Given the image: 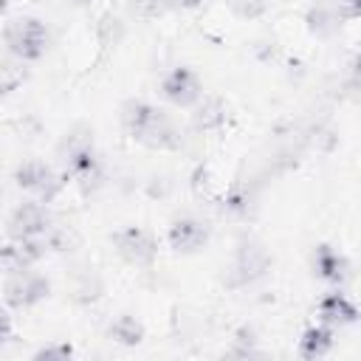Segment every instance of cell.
<instances>
[{"label":"cell","mask_w":361,"mask_h":361,"mask_svg":"<svg viewBox=\"0 0 361 361\" xmlns=\"http://www.w3.org/2000/svg\"><path fill=\"white\" fill-rule=\"evenodd\" d=\"M161 96L175 107H195L203 96V87L192 68H172L161 79Z\"/></svg>","instance_id":"cell-7"},{"label":"cell","mask_w":361,"mask_h":361,"mask_svg":"<svg viewBox=\"0 0 361 361\" xmlns=\"http://www.w3.org/2000/svg\"><path fill=\"white\" fill-rule=\"evenodd\" d=\"M319 319L324 324L344 327V324H353L358 319V307H355V302L350 296H344V293L336 290V293L322 296V302H319Z\"/></svg>","instance_id":"cell-13"},{"label":"cell","mask_w":361,"mask_h":361,"mask_svg":"<svg viewBox=\"0 0 361 361\" xmlns=\"http://www.w3.org/2000/svg\"><path fill=\"white\" fill-rule=\"evenodd\" d=\"M166 8H197L200 0H164Z\"/></svg>","instance_id":"cell-20"},{"label":"cell","mask_w":361,"mask_h":361,"mask_svg":"<svg viewBox=\"0 0 361 361\" xmlns=\"http://www.w3.org/2000/svg\"><path fill=\"white\" fill-rule=\"evenodd\" d=\"M110 338H116L118 344H124V347H135V344H141V338H144V324L135 319V316H118L113 324H110Z\"/></svg>","instance_id":"cell-16"},{"label":"cell","mask_w":361,"mask_h":361,"mask_svg":"<svg viewBox=\"0 0 361 361\" xmlns=\"http://www.w3.org/2000/svg\"><path fill=\"white\" fill-rule=\"evenodd\" d=\"M333 347V333L330 327H322V324H313L302 333L299 338V355L302 358H319V355H327Z\"/></svg>","instance_id":"cell-15"},{"label":"cell","mask_w":361,"mask_h":361,"mask_svg":"<svg viewBox=\"0 0 361 361\" xmlns=\"http://www.w3.org/2000/svg\"><path fill=\"white\" fill-rule=\"evenodd\" d=\"M113 245L118 257L130 265H149L155 259V237L141 226H127L113 234Z\"/></svg>","instance_id":"cell-6"},{"label":"cell","mask_w":361,"mask_h":361,"mask_svg":"<svg viewBox=\"0 0 361 361\" xmlns=\"http://www.w3.org/2000/svg\"><path fill=\"white\" fill-rule=\"evenodd\" d=\"M166 240H169V248H175L178 254H192L197 248L206 245L209 240V226L195 220V217H178L169 231H166Z\"/></svg>","instance_id":"cell-11"},{"label":"cell","mask_w":361,"mask_h":361,"mask_svg":"<svg viewBox=\"0 0 361 361\" xmlns=\"http://www.w3.org/2000/svg\"><path fill=\"white\" fill-rule=\"evenodd\" d=\"M14 183H17V189H23L25 195H31L34 200L51 203V200L62 192L65 175L54 172V169H51L48 164H42V161H25V164H20V166L14 169Z\"/></svg>","instance_id":"cell-3"},{"label":"cell","mask_w":361,"mask_h":361,"mask_svg":"<svg viewBox=\"0 0 361 361\" xmlns=\"http://www.w3.org/2000/svg\"><path fill=\"white\" fill-rule=\"evenodd\" d=\"M226 118H228L226 102L217 99V96H209V99H203V102L195 104L192 127H195L197 133H214V130H220V127L226 124Z\"/></svg>","instance_id":"cell-14"},{"label":"cell","mask_w":361,"mask_h":361,"mask_svg":"<svg viewBox=\"0 0 361 361\" xmlns=\"http://www.w3.org/2000/svg\"><path fill=\"white\" fill-rule=\"evenodd\" d=\"M336 11H338V20H341V23L358 20V17H361V0H338V3H336Z\"/></svg>","instance_id":"cell-17"},{"label":"cell","mask_w":361,"mask_h":361,"mask_svg":"<svg viewBox=\"0 0 361 361\" xmlns=\"http://www.w3.org/2000/svg\"><path fill=\"white\" fill-rule=\"evenodd\" d=\"M51 231H54L51 214H48L45 203H39V200H25V203L14 206V212L8 214V237L11 240L48 237Z\"/></svg>","instance_id":"cell-5"},{"label":"cell","mask_w":361,"mask_h":361,"mask_svg":"<svg viewBox=\"0 0 361 361\" xmlns=\"http://www.w3.org/2000/svg\"><path fill=\"white\" fill-rule=\"evenodd\" d=\"M121 127H124V133L133 141L144 144L147 149L169 152V149L180 147V133L172 124V118L161 107H155L149 102H141V99L124 102V107H121Z\"/></svg>","instance_id":"cell-1"},{"label":"cell","mask_w":361,"mask_h":361,"mask_svg":"<svg viewBox=\"0 0 361 361\" xmlns=\"http://www.w3.org/2000/svg\"><path fill=\"white\" fill-rule=\"evenodd\" d=\"M71 355H73L71 344H51V347H42L37 353V358H71Z\"/></svg>","instance_id":"cell-19"},{"label":"cell","mask_w":361,"mask_h":361,"mask_svg":"<svg viewBox=\"0 0 361 361\" xmlns=\"http://www.w3.org/2000/svg\"><path fill=\"white\" fill-rule=\"evenodd\" d=\"M350 76H353V85L361 87V54L353 59V65H350Z\"/></svg>","instance_id":"cell-21"},{"label":"cell","mask_w":361,"mask_h":361,"mask_svg":"<svg viewBox=\"0 0 361 361\" xmlns=\"http://www.w3.org/2000/svg\"><path fill=\"white\" fill-rule=\"evenodd\" d=\"M268 265H271V259H268V254L262 251V245H257V243H243V245L237 248V257H234V265H231L234 279H231L228 285H248V282L259 279V276L268 271Z\"/></svg>","instance_id":"cell-10"},{"label":"cell","mask_w":361,"mask_h":361,"mask_svg":"<svg viewBox=\"0 0 361 361\" xmlns=\"http://www.w3.org/2000/svg\"><path fill=\"white\" fill-rule=\"evenodd\" d=\"M51 290V282L37 274V271H28V268H20V271H11L6 274V282H3V299L8 307H34L37 302H42Z\"/></svg>","instance_id":"cell-4"},{"label":"cell","mask_w":361,"mask_h":361,"mask_svg":"<svg viewBox=\"0 0 361 361\" xmlns=\"http://www.w3.org/2000/svg\"><path fill=\"white\" fill-rule=\"evenodd\" d=\"M51 240L48 237H23V240H11L3 248V271H20V268H31L34 262H39L48 251Z\"/></svg>","instance_id":"cell-9"},{"label":"cell","mask_w":361,"mask_h":361,"mask_svg":"<svg viewBox=\"0 0 361 361\" xmlns=\"http://www.w3.org/2000/svg\"><path fill=\"white\" fill-rule=\"evenodd\" d=\"M130 6H133V11H135V14H141V17H155L158 11H164V8H166V6H164V0H133Z\"/></svg>","instance_id":"cell-18"},{"label":"cell","mask_w":361,"mask_h":361,"mask_svg":"<svg viewBox=\"0 0 361 361\" xmlns=\"http://www.w3.org/2000/svg\"><path fill=\"white\" fill-rule=\"evenodd\" d=\"M3 39L11 56H17L20 62H34L48 48V28L37 17H17L6 23Z\"/></svg>","instance_id":"cell-2"},{"label":"cell","mask_w":361,"mask_h":361,"mask_svg":"<svg viewBox=\"0 0 361 361\" xmlns=\"http://www.w3.org/2000/svg\"><path fill=\"white\" fill-rule=\"evenodd\" d=\"M65 175L90 180L99 172V158L93 152V141L87 135H71L65 144Z\"/></svg>","instance_id":"cell-8"},{"label":"cell","mask_w":361,"mask_h":361,"mask_svg":"<svg viewBox=\"0 0 361 361\" xmlns=\"http://www.w3.org/2000/svg\"><path fill=\"white\" fill-rule=\"evenodd\" d=\"M313 274L330 285H344L350 279V262L333 245H316L313 251Z\"/></svg>","instance_id":"cell-12"}]
</instances>
